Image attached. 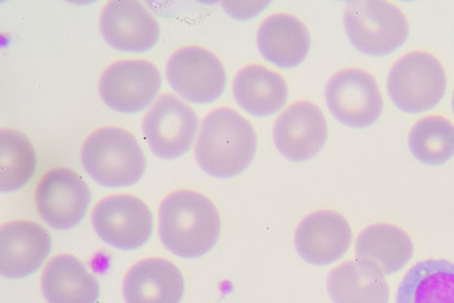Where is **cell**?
I'll list each match as a JSON object with an SVG mask.
<instances>
[{"label":"cell","instance_id":"484cf974","mask_svg":"<svg viewBox=\"0 0 454 303\" xmlns=\"http://www.w3.org/2000/svg\"><path fill=\"white\" fill-rule=\"evenodd\" d=\"M452 106H453V112H454V92H453Z\"/></svg>","mask_w":454,"mask_h":303},{"label":"cell","instance_id":"4fadbf2b","mask_svg":"<svg viewBox=\"0 0 454 303\" xmlns=\"http://www.w3.org/2000/svg\"><path fill=\"white\" fill-rule=\"evenodd\" d=\"M100 32L109 46L122 52H145L158 43V19L140 2L114 0L100 16Z\"/></svg>","mask_w":454,"mask_h":303},{"label":"cell","instance_id":"277c9868","mask_svg":"<svg viewBox=\"0 0 454 303\" xmlns=\"http://www.w3.org/2000/svg\"><path fill=\"white\" fill-rule=\"evenodd\" d=\"M344 27L353 47L372 58L391 55L409 36L408 19L403 11L377 0L347 3Z\"/></svg>","mask_w":454,"mask_h":303},{"label":"cell","instance_id":"e0dca14e","mask_svg":"<svg viewBox=\"0 0 454 303\" xmlns=\"http://www.w3.org/2000/svg\"><path fill=\"white\" fill-rule=\"evenodd\" d=\"M262 58L282 69L304 63L310 50V34L295 16L276 13L262 22L257 33Z\"/></svg>","mask_w":454,"mask_h":303},{"label":"cell","instance_id":"9a60e30c","mask_svg":"<svg viewBox=\"0 0 454 303\" xmlns=\"http://www.w3.org/2000/svg\"><path fill=\"white\" fill-rule=\"evenodd\" d=\"M47 229L29 221L3 224L0 229V272L10 279L35 274L51 252Z\"/></svg>","mask_w":454,"mask_h":303},{"label":"cell","instance_id":"d4e9b609","mask_svg":"<svg viewBox=\"0 0 454 303\" xmlns=\"http://www.w3.org/2000/svg\"><path fill=\"white\" fill-rule=\"evenodd\" d=\"M269 2H223V8L234 19H251L268 7Z\"/></svg>","mask_w":454,"mask_h":303},{"label":"cell","instance_id":"5b68a950","mask_svg":"<svg viewBox=\"0 0 454 303\" xmlns=\"http://www.w3.org/2000/svg\"><path fill=\"white\" fill-rule=\"evenodd\" d=\"M387 87L397 109L405 113H422L435 108L444 97L447 74L435 56L416 50L394 64Z\"/></svg>","mask_w":454,"mask_h":303},{"label":"cell","instance_id":"ffe728a7","mask_svg":"<svg viewBox=\"0 0 454 303\" xmlns=\"http://www.w3.org/2000/svg\"><path fill=\"white\" fill-rule=\"evenodd\" d=\"M232 92L243 111L259 118L273 116L288 99L287 83L282 75L256 64L238 72Z\"/></svg>","mask_w":454,"mask_h":303},{"label":"cell","instance_id":"ac0fdd59","mask_svg":"<svg viewBox=\"0 0 454 303\" xmlns=\"http://www.w3.org/2000/svg\"><path fill=\"white\" fill-rule=\"evenodd\" d=\"M413 252L411 236L394 224H372L361 232L356 243L358 262L382 275L402 271L411 262Z\"/></svg>","mask_w":454,"mask_h":303},{"label":"cell","instance_id":"8fae6325","mask_svg":"<svg viewBox=\"0 0 454 303\" xmlns=\"http://www.w3.org/2000/svg\"><path fill=\"white\" fill-rule=\"evenodd\" d=\"M161 73L147 60L112 64L100 78L99 91L106 105L120 113H138L158 97Z\"/></svg>","mask_w":454,"mask_h":303},{"label":"cell","instance_id":"8992f818","mask_svg":"<svg viewBox=\"0 0 454 303\" xmlns=\"http://www.w3.org/2000/svg\"><path fill=\"white\" fill-rule=\"evenodd\" d=\"M325 97L333 116L347 128H370L383 113V97L377 81L363 69L350 67L333 74Z\"/></svg>","mask_w":454,"mask_h":303},{"label":"cell","instance_id":"7402d4cb","mask_svg":"<svg viewBox=\"0 0 454 303\" xmlns=\"http://www.w3.org/2000/svg\"><path fill=\"white\" fill-rule=\"evenodd\" d=\"M327 291L333 303H388L385 275L358 260H347L330 272Z\"/></svg>","mask_w":454,"mask_h":303},{"label":"cell","instance_id":"5bb4252c","mask_svg":"<svg viewBox=\"0 0 454 303\" xmlns=\"http://www.w3.org/2000/svg\"><path fill=\"white\" fill-rule=\"evenodd\" d=\"M352 229L348 221L333 210H318L307 215L295 234V246L310 265L327 266L338 262L348 252Z\"/></svg>","mask_w":454,"mask_h":303},{"label":"cell","instance_id":"7a4b0ae2","mask_svg":"<svg viewBox=\"0 0 454 303\" xmlns=\"http://www.w3.org/2000/svg\"><path fill=\"white\" fill-rule=\"evenodd\" d=\"M257 150L254 126L232 109L217 108L204 118L195 157L201 170L217 179H230L251 165Z\"/></svg>","mask_w":454,"mask_h":303},{"label":"cell","instance_id":"6da1fadb","mask_svg":"<svg viewBox=\"0 0 454 303\" xmlns=\"http://www.w3.org/2000/svg\"><path fill=\"white\" fill-rule=\"evenodd\" d=\"M160 238L181 258H199L212 251L221 234V217L212 201L195 190H176L159 210Z\"/></svg>","mask_w":454,"mask_h":303},{"label":"cell","instance_id":"2e32d148","mask_svg":"<svg viewBox=\"0 0 454 303\" xmlns=\"http://www.w3.org/2000/svg\"><path fill=\"white\" fill-rule=\"evenodd\" d=\"M122 291L126 303H181L184 275L170 260L147 258L129 269Z\"/></svg>","mask_w":454,"mask_h":303},{"label":"cell","instance_id":"ba28073f","mask_svg":"<svg viewBox=\"0 0 454 303\" xmlns=\"http://www.w3.org/2000/svg\"><path fill=\"white\" fill-rule=\"evenodd\" d=\"M198 128V114L172 94L162 95L143 120L145 142L162 159H176L187 153Z\"/></svg>","mask_w":454,"mask_h":303},{"label":"cell","instance_id":"7c38bea8","mask_svg":"<svg viewBox=\"0 0 454 303\" xmlns=\"http://www.w3.org/2000/svg\"><path fill=\"white\" fill-rule=\"evenodd\" d=\"M273 135L276 147L283 157L293 162H305L325 147L329 128L316 104L297 101L280 114Z\"/></svg>","mask_w":454,"mask_h":303},{"label":"cell","instance_id":"9c48e42d","mask_svg":"<svg viewBox=\"0 0 454 303\" xmlns=\"http://www.w3.org/2000/svg\"><path fill=\"white\" fill-rule=\"evenodd\" d=\"M91 190L75 171L67 167L47 171L35 192L39 215L55 229L78 226L88 213Z\"/></svg>","mask_w":454,"mask_h":303},{"label":"cell","instance_id":"cb8c5ba5","mask_svg":"<svg viewBox=\"0 0 454 303\" xmlns=\"http://www.w3.org/2000/svg\"><path fill=\"white\" fill-rule=\"evenodd\" d=\"M414 159L428 167L447 164L454 157V125L442 116L419 120L409 134Z\"/></svg>","mask_w":454,"mask_h":303},{"label":"cell","instance_id":"30bf717a","mask_svg":"<svg viewBox=\"0 0 454 303\" xmlns=\"http://www.w3.org/2000/svg\"><path fill=\"white\" fill-rule=\"evenodd\" d=\"M167 77L179 97L196 104L213 103L226 87L225 67L215 53L203 47L176 50L168 61Z\"/></svg>","mask_w":454,"mask_h":303},{"label":"cell","instance_id":"d6986e66","mask_svg":"<svg viewBox=\"0 0 454 303\" xmlns=\"http://www.w3.org/2000/svg\"><path fill=\"white\" fill-rule=\"evenodd\" d=\"M42 293L49 303H97L100 286L78 258L53 257L42 275Z\"/></svg>","mask_w":454,"mask_h":303},{"label":"cell","instance_id":"3957f363","mask_svg":"<svg viewBox=\"0 0 454 303\" xmlns=\"http://www.w3.org/2000/svg\"><path fill=\"white\" fill-rule=\"evenodd\" d=\"M81 159L92 181L106 188L138 183L147 167L138 140L120 128H103L90 135Z\"/></svg>","mask_w":454,"mask_h":303},{"label":"cell","instance_id":"603a6c76","mask_svg":"<svg viewBox=\"0 0 454 303\" xmlns=\"http://www.w3.org/2000/svg\"><path fill=\"white\" fill-rule=\"evenodd\" d=\"M36 153L30 140L12 128L0 131V190L15 192L35 176Z\"/></svg>","mask_w":454,"mask_h":303},{"label":"cell","instance_id":"44dd1931","mask_svg":"<svg viewBox=\"0 0 454 303\" xmlns=\"http://www.w3.org/2000/svg\"><path fill=\"white\" fill-rule=\"evenodd\" d=\"M396 303H454V263L445 260L416 263L397 289Z\"/></svg>","mask_w":454,"mask_h":303},{"label":"cell","instance_id":"52a82bcc","mask_svg":"<svg viewBox=\"0 0 454 303\" xmlns=\"http://www.w3.org/2000/svg\"><path fill=\"white\" fill-rule=\"evenodd\" d=\"M92 227L108 245L136 251L150 240L153 217L145 202L131 195L109 196L92 212Z\"/></svg>","mask_w":454,"mask_h":303}]
</instances>
